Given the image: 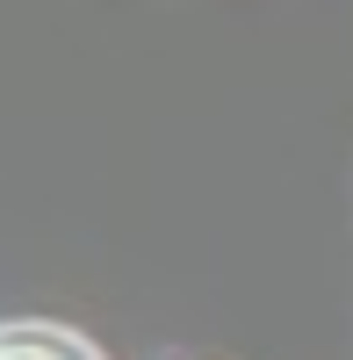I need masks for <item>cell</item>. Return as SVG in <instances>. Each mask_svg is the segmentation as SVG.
Returning a JSON list of instances; mask_svg holds the SVG:
<instances>
[{"label":"cell","mask_w":353,"mask_h":360,"mask_svg":"<svg viewBox=\"0 0 353 360\" xmlns=\"http://www.w3.org/2000/svg\"><path fill=\"white\" fill-rule=\"evenodd\" d=\"M0 360H108L94 339H79L72 324H37V317H15L0 324Z\"/></svg>","instance_id":"cell-1"}]
</instances>
